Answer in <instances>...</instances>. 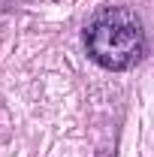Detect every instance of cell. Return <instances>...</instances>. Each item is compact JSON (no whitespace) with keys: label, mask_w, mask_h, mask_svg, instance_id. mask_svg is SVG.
Wrapping results in <instances>:
<instances>
[{"label":"cell","mask_w":154,"mask_h":157,"mask_svg":"<svg viewBox=\"0 0 154 157\" xmlns=\"http://www.w3.org/2000/svg\"><path fill=\"white\" fill-rule=\"evenodd\" d=\"M85 45L94 63L103 70H130L145 55V30L133 9L127 6H109L97 12L94 21L85 27Z\"/></svg>","instance_id":"6da1fadb"}]
</instances>
